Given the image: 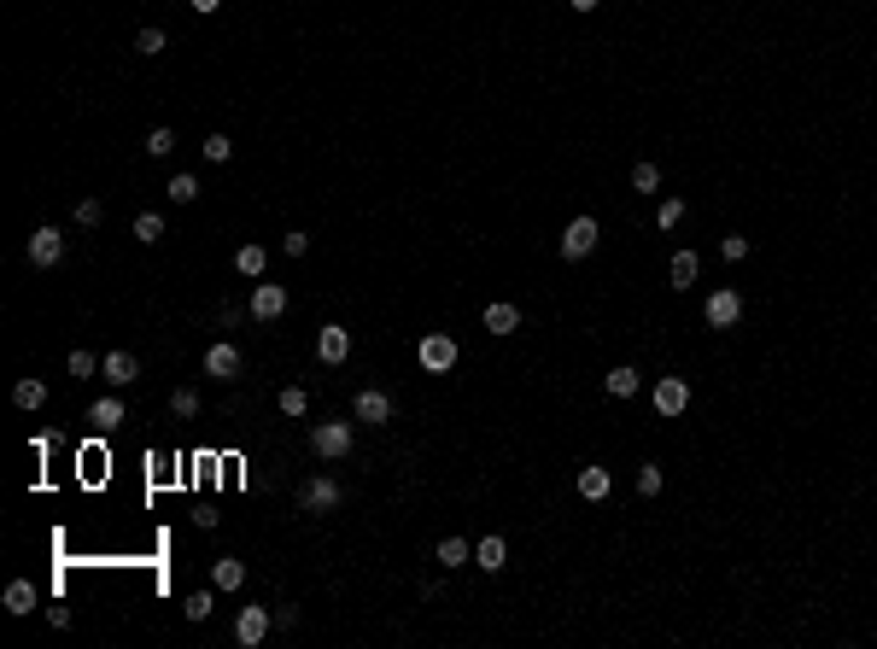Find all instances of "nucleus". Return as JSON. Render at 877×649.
Segmentation results:
<instances>
[{
    "mask_svg": "<svg viewBox=\"0 0 877 649\" xmlns=\"http://www.w3.org/2000/svg\"><path fill=\"white\" fill-rule=\"evenodd\" d=\"M310 451H316L322 463L351 456V422H316V427H310Z\"/></svg>",
    "mask_w": 877,
    "mask_h": 649,
    "instance_id": "f257e3e1",
    "label": "nucleus"
},
{
    "mask_svg": "<svg viewBox=\"0 0 877 649\" xmlns=\"http://www.w3.org/2000/svg\"><path fill=\"white\" fill-rule=\"evenodd\" d=\"M269 626H275V614H269V603H251V608H240V621H235V644L240 649H258L269 637Z\"/></svg>",
    "mask_w": 877,
    "mask_h": 649,
    "instance_id": "f03ea898",
    "label": "nucleus"
},
{
    "mask_svg": "<svg viewBox=\"0 0 877 649\" xmlns=\"http://www.w3.org/2000/svg\"><path fill=\"white\" fill-rule=\"evenodd\" d=\"M597 217H573L568 228H562V257H591L597 252Z\"/></svg>",
    "mask_w": 877,
    "mask_h": 649,
    "instance_id": "7ed1b4c3",
    "label": "nucleus"
},
{
    "mask_svg": "<svg viewBox=\"0 0 877 649\" xmlns=\"http://www.w3.org/2000/svg\"><path fill=\"white\" fill-rule=\"evenodd\" d=\"M339 480H328V474H316V480L299 486V509H310V515H328V509H339Z\"/></svg>",
    "mask_w": 877,
    "mask_h": 649,
    "instance_id": "20e7f679",
    "label": "nucleus"
},
{
    "mask_svg": "<svg viewBox=\"0 0 877 649\" xmlns=\"http://www.w3.org/2000/svg\"><path fill=\"white\" fill-rule=\"evenodd\" d=\"M416 357H421L427 375H445V368H457V339H450V334H427L416 345Z\"/></svg>",
    "mask_w": 877,
    "mask_h": 649,
    "instance_id": "39448f33",
    "label": "nucleus"
},
{
    "mask_svg": "<svg viewBox=\"0 0 877 649\" xmlns=\"http://www.w3.org/2000/svg\"><path fill=\"white\" fill-rule=\"evenodd\" d=\"M702 316H708V328H737V316H743V293H737V287H720V293H708Z\"/></svg>",
    "mask_w": 877,
    "mask_h": 649,
    "instance_id": "423d86ee",
    "label": "nucleus"
},
{
    "mask_svg": "<svg viewBox=\"0 0 877 649\" xmlns=\"http://www.w3.org/2000/svg\"><path fill=\"white\" fill-rule=\"evenodd\" d=\"M258 322H275V316H287V287L281 281H258L251 287V305H246Z\"/></svg>",
    "mask_w": 877,
    "mask_h": 649,
    "instance_id": "0eeeda50",
    "label": "nucleus"
},
{
    "mask_svg": "<svg viewBox=\"0 0 877 649\" xmlns=\"http://www.w3.org/2000/svg\"><path fill=\"white\" fill-rule=\"evenodd\" d=\"M59 257H65V234H59L53 223H42L36 234H29V264H36V269H53Z\"/></svg>",
    "mask_w": 877,
    "mask_h": 649,
    "instance_id": "6e6552de",
    "label": "nucleus"
},
{
    "mask_svg": "<svg viewBox=\"0 0 877 649\" xmlns=\"http://www.w3.org/2000/svg\"><path fill=\"white\" fill-rule=\"evenodd\" d=\"M351 409H357L363 427H387V422H392V398L380 392V386H363V392L351 398Z\"/></svg>",
    "mask_w": 877,
    "mask_h": 649,
    "instance_id": "1a4fd4ad",
    "label": "nucleus"
},
{
    "mask_svg": "<svg viewBox=\"0 0 877 649\" xmlns=\"http://www.w3.org/2000/svg\"><path fill=\"white\" fill-rule=\"evenodd\" d=\"M100 381L106 386H135L140 381V357L135 352H106L100 357Z\"/></svg>",
    "mask_w": 877,
    "mask_h": 649,
    "instance_id": "9d476101",
    "label": "nucleus"
},
{
    "mask_svg": "<svg viewBox=\"0 0 877 649\" xmlns=\"http://www.w3.org/2000/svg\"><path fill=\"white\" fill-rule=\"evenodd\" d=\"M316 357L328 368H339L351 357V328H339V322H328V328H316Z\"/></svg>",
    "mask_w": 877,
    "mask_h": 649,
    "instance_id": "9b49d317",
    "label": "nucleus"
},
{
    "mask_svg": "<svg viewBox=\"0 0 877 649\" xmlns=\"http://www.w3.org/2000/svg\"><path fill=\"white\" fill-rule=\"evenodd\" d=\"M684 409H690V386H684L679 375L655 381V416H684Z\"/></svg>",
    "mask_w": 877,
    "mask_h": 649,
    "instance_id": "f8f14e48",
    "label": "nucleus"
},
{
    "mask_svg": "<svg viewBox=\"0 0 877 649\" xmlns=\"http://www.w3.org/2000/svg\"><path fill=\"white\" fill-rule=\"evenodd\" d=\"M205 375H211V381H235V375H240V345L217 339V345L205 352Z\"/></svg>",
    "mask_w": 877,
    "mask_h": 649,
    "instance_id": "ddd939ff",
    "label": "nucleus"
},
{
    "mask_svg": "<svg viewBox=\"0 0 877 649\" xmlns=\"http://www.w3.org/2000/svg\"><path fill=\"white\" fill-rule=\"evenodd\" d=\"M88 422H94L100 427V433H112V427H124L129 422V404H124V398H94V404H88Z\"/></svg>",
    "mask_w": 877,
    "mask_h": 649,
    "instance_id": "4468645a",
    "label": "nucleus"
},
{
    "mask_svg": "<svg viewBox=\"0 0 877 649\" xmlns=\"http://www.w3.org/2000/svg\"><path fill=\"white\" fill-rule=\"evenodd\" d=\"M0 603H6V614H36V603H42V597H36V579H12Z\"/></svg>",
    "mask_w": 877,
    "mask_h": 649,
    "instance_id": "2eb2a0df",
    "label": "nucleus"
},
{
    "mask_svg": "<svg viewBox=\"0 0 877 649\" xmlns=\"http://www.w3.org/2000/svg\"><path fill=\"white\" fill-rule=\"evenodd\" d=\"M503 562H509V544H503L498 533L474 544V567H486V574H503Z\"/></svg>",
    "mask_w": 877,
    "mask_h": 649,
    "instance_id": "dca6fc26",
    "label": "nucleus"
},
{
    "mask_svg": "<svg viewBox=\"0 0 877 649\" xmlns=\"http://www.w3.org/2000/svg\"><path fill=\"white\" fill-rule=\"evenodd\" d=\"M211 585H217V591H240V585H246V562H235V556L211 562Z\"/></svg>",
    "mask_w": 877,
    "mask_h": 649,
    "instance_id": "f3484780",
    "label": "nucleus"
},
{
    "mask_svg": "<svg viewBox=\"0 0 877 649\" xmlns=\"http://www.w3.org/2000/svg\"><path fill=\"white\" fill-rule=\"evenodd\" d=\"M667 275H673V287H679V293H690V281L702 275V257H697V252H673Z\"/></svg>",
    "mask_w": 877,
    "mask_h": 649,
    "instance_id": "a211bd4d",
    "label": "nucleus"
},
{
    "mask_svg": "<svg viewBox=\"0 0 877 649\" xmlns=\"http://www.w3.org/2000/svg\"><path fill=\"white\" fill-rule=\"evenodd\" d=\"M609 492H614L609 468H579V497H591V503H602Z\"/></svg>",
    "mask_w": 877,
    "mask_h": 649,
    "instance_id": "6ab92c4d",
    "label": "nucleus"
},
{
    "mask_svg": "<svg viewBox=\"0 0 877 649\" xmlns=\"http://www.w3.org/2000/svg\"><path fill=\"white\" fill-rule=\"evenodd\" d=\"M486 328H491V334H515V328H521V311L509 305V298H498V305H486Z\"/></svg>",
    "mask_w": 877,
    "mask_h": 649,
    "instance_id": "aec40b11",
    "label": "nucleus"
},
{
    "mask_svg": "<svg viewBox=\"0 0 877 649\" xmlns=\"http://www.w3.org/2000/svg\"><path fill=\"white\" fill-rule=\"evenodd\" d=\"M602 386H609V398H632L643 386V375L632 363H620V368H609V381H602Z\"/></svg>",
    "mask_w": 877,
    "mask_h": 649,
    "instance_id": "412c9836",
    "label": "nucleus"
},
{
    "mask_svg": "<svg viewBox=\"0 0 877 649\" xmlns=\"http://www.w3.org/2000/svg\"><path fill=\"white\" fill-rule=\"evenodd\" d=\"M235 269H240V275H251V281H258V275H264V269H269V252H264V246H240V252H235Z\"/></svg>",
    "mask_w": 877,
    "mask_h": 649,
    "instance_id": "4be33fe9",
    "label": "nucleus"
},
{
    "mask_svg": "<svg viewBox=\"0 0 877 649\" xmlns=\"http://www.w3.org/2000/svg\"><path fill=\"white\" fill-rule=\"evenodd\" d=\"M462 562H474L468 538H439V567H462Z\"/></svg>",
    "mask_w": 877,
    "mask_h": 649,
    "instance_id": "5701e85b",
    "label": "nucleus"
},
{
    "mask_svg": "<svg viewBox=\"0 0 877 649\" xmlns=\"http://www.w3.org/2000/svg\"><path fill=\"white\" fill-rule=\"evenodd\" d=\"M12 404L18 409H42L47 404V381H18L12 386Z\"/></svg>",
    "mask_w": 877,
    "mask_h": 649,
    "instance_id": "b1692460",
    "label": "nucleus"
},
{
    "mask_svg": "<svg viewBox=\"0 0 877 649\" xmlns=\"http://www.w3.org/2000/svg\"><path fill=\"white\" fill-rule=\"evenodd\" d=\"M170 416H176V422H194L199 416V392L194 386H176V392H170Z\"/></svg>",
    "mask_w": 877,
    "mask_h": 649,
    "instance_id": "393cba45",
    "label": "nucleus"
},
{
    "mask_svg": "<svg viewBox=\"0 0 877 649\" xmlns=\"http://www.w3.org/2000/svg\"><path fill=\"white\" fill-rule=\"evenodd\" d=\"M135 241L140 246H158V241H164V217H158V211H140L135 217Z\"/></svg>",
    "mask_w": 877,
    "mask_h": 649,
    "instance_id": "a878e982",
    "label": "nucleus"
},
{
    "mask_svg": "<svg viewBox=\"0 0 877 649\" xmlns=\"http://www.w3.org/2000/svg\"><path fill=\"white\" fill-rule=\"evenodd\" d=\"M211 608H217V585H211V591H194L187 603H181V614L199 626V621H211Z\"/></svg>",
    "mask_w": 877,
    "mask_h": 649,
    "instance_id": "bb28decb",
    "label": "nucleus"
},
{
    "mask_svg": "<svg viewBox=\"0 0 877 649\" xmlns=\"http://www.w3.org/2000/svg\"><path fill=\"white\" fill-rule=\"evenodd\" d=\"M164 47H170V42H164V29H153V24H147V29L135 36V53H140V59H158Z\"/></svg>",
    "mask_w": 877,
    "mask_h": 649,
    "instance_id": "cd10ccee",
    "label": "nucleus"
},
{
    "mask_svg": "<svg viewBox=\"0 0 877 649\" xmlns=\"http://www.w3.org/2000/svg\"><path fill=\"white\" fill-rule=\"evenodd\" d=\"M632 187H638V194H655V187H661V164H650V158L632 164Z\"/></svg>",
    "mask_w": 877,
    "mask_h": 649,
    "instance_id": "c85d7f7f",
    "label": "nucleus"
},
{
    "mask_svg": "<svg viewBox=\"0 0 877 649\" xmlns=\"http://www.w3.org/2000/svg\"><path fill=\"white\" fill-rule=\"evenodd\" d=\"M164 194L176 199V205H187V199H199V176H187V170H181V176H170Z\"/></svg>",
    "mask_w": 877,
    "mask_h": 649,
    "instance_id": "c756f323",
    "label": "nucleus"
},
{
    "mask_svg": "<svg viewBox=\"0 0 877 649\" xmlns=\"http://www.w3.org/2000/svg\"><path fill=\"white\" fill-rule=\"evenodd\" d=\"M275 404H281V416H305V409H310V398H305V386H281V398H275Z\"/></svg>",
    "mask_w": 877,
    "mask_h": 649,
    "instance_id": "7c9ffc66",
    "label": "nucleus"
},
{
    "mask_svg": "<svg viewBox=\"0 0 877 649\" xmlns=\"http://www.w3.org/2000/svg\"><path fill=\"white\" fill-rule=\"evenodd\" d=\"M65 368L76 375V381H88V375H100V357H94V352H70V357H65Z\"/></svg>",
    "mask_w": 877,
    "mask_h": 649,
    "instance_id": "2f4dec72",
    "label": "nucleus"
},
{
    "mask_svg": "<svg viewBox=\"0 0 877 649\" xmlns=\"http://www.w3.org/2000/svg\"><path fill=\"white\" fill-rule=\"evenodd\" d=\"M655 223H661V228H679L684 223V199H661V205H655Z\"/></svg>",
    "mask_w": 877,
    "mask_h": 649,
    "instance_id": "473e14b6",
    "label": "nucleus"
},
{
    "mask_svg": "<svg viewBox=\"0 0 877 649\" xmlns=\"http://www.w3.org/2000/svg\"><path fill=\"white\" fill-rule=\"evenodd\" d=\"M147 153L170 158V153H176V129H153V135H147Z\"/></svg>",
    "mask_w": 877,
    "mask_h": 649,
    "instance_id": "72a5a7b5",
    "label": "nucleus"
},
{
    "mask_svg": "<svg viewBox=\"0 0 877 649\" xmlns=\"http://www.w3.org/2000/svg\"><path fill=\"white\" fill-rule=\"evenodd\" d=\"M76 223L100 228V223H106V205H100V199H76Z\"/></svg>",
    "mask_w": 877,
    "mask_h": 649,
    "instance_id": "f704fd0d",
    "label": "nucleus"
},
{
    "mask_svg": "<svg viewBox=\"0 0 877 649\" xmlns=\"http://www.w3.org/2000/svg\"><path fill=\"white\" fill-rule=\"evenodd\" d=\"M720 257H725V264H743V257H749V234H725Z\"/></svg>",
    "mask_w": 877,
    "mask_h": 649,
    "instance_id": "c9c22d12",
    "label": "nucleus"
},
{
    "mask_svg": "<svg viewBox=\"0 0 877 649\" xmlns=\"http://www.w3.org/2000/svg\"><path fill=\"white\" fill-rule=\"evenodd\" d=\"M205 158L211 164H228V158H235V141H228V135H205Z\"/></svg>",
    "mask_w": 877,
    "mask_h": 649,
    "instance_id": "e433bc0d",
    "label": "nucleus"
},
{
    "mask_svg": "<svg viewBox=\"0 0 877 649\" xmlns=\"http://www.w3.org/2000/svg\"><path fill=\"white\" fill-rule=\"evenodd\" d=\"M281 252H287V257H305L310 252V234H305V228H287V234H281Z\"/></svg>",
    "mask_w": 877,
    "mask_h": 649,
    "instance_id": "4c0bfd02",
    "label": "nucleus"
},
{
    "mask_svg": "<svg viewBox=\"0 0 877 649\" xmlns=\"http://www.w3.org/2000/svg\"><path fill=\"white\" fill-rule=\"evenodd\" d=\"M638 492H643V497L661 492V468H655V463H643V468H638Z\"/></svg>",
    "mask_w": 877,
    "mask_h": 649,
    "instance_id": "58836bf2",
    "label": "nucleus"
},
{
    "mask_svg": "<svg viewBox=\"0 0 877 649\" xmlns=\"http://www.w3.org/2000/svg\"><path fill=\"white\" fill-rule=\"evenodd\" d=\"M275 626H281V632H292V626H299V603H281L275 608Z\"/></svg>",
    "mask_w": 877,
    "mask_h": 649,
    "instance_id": "ea45409f",
    "label": "nucleus"
},
{
    "mask_svg": "<svg viewBox=\"0 0 877 649\" xmlns=\"http://www.w3.org/2000/svg\"><path fill=\"white\" fill-rule=\"evenodd\" d=\"M187 6H194L199 18H211V12H217V6H223V0H187Z\"/></svg>",
    "mask_w": 877,
    "mask_h": 649,
    "instance_id": "a19ab883",
    "label": "nucleus"
},
{
    "mask_svg": "<svg viewBox=\"0 0 877 649\" xmlns=\"http://www.w3.org/2000/svg\"><path fill=\"white\" fill-rule=\"evenodd\" d=\"M568 6H573V12H597L602 0H568Z\"/></svg>",
    "mask_w": 877,
    "mask_h": 649,
    "instance_id": "79ce46f5",
    "label": "nucleus"
}]
</instances>
